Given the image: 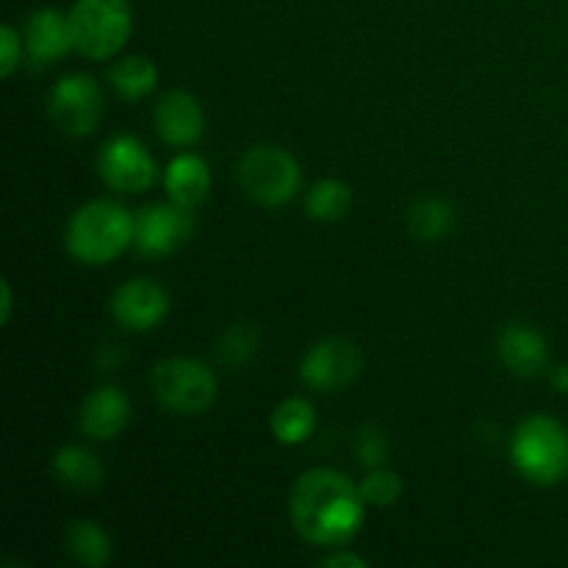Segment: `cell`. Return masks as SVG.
<instances>
[{
    "instance_id": "1",
    "label": "cell",
    "mask_w": 568,
    "mask_h": 568,
    "mask_svg": "<svg viewBox=\"0 0 568 568\" xmlns=\"http://www.w3.org/2000/svg\"><path fill=\"white\" fill-rule=\"evenodd\" d=\"M294 530L314 547H344L364 527L366 499L361 486L336 469H308L288 494Z\"/></svg>"
},
{
    "instance_id": "2",
    "label": "cell",
    "mask_w": 568,
    "mask_h": 568,
    "mask_svg": "<svg viewBox=\"0 0 568 568\" xmlns=\"http://www.w3.org/2000/svg\"><path fill=\"white\" fill-rule=\"evenodd\" d=\"M136 216L114 200L83 203L67 225V250L78 264L103 266L120 258L133 244Z\"/></svg>"
},
{
    "instance_id": "3",
    "label": "cell",
    "mask_w": 568,
    "mask_h": 568,
    "mask_svg": "<svg viewBox=\"0 0 568 568\" xmlns=\"http://www.w3.org/2000/svg\"><path fill=\"white\" fill-rule=\"evenodd\" d=\"M510 460L536 486H558L568 477V430L555 416H527L510 438Z\"/></svg>"
},
{
    "instance_id": "4",
    "label": "cell",
    "mask_w": 568,
    "mask_h": 568,
    "mask_svg": "<svg viewBox=\"0 0 568 568\" xmlns=\"http://www.w3.org/2000/svg\"><path fill=\"white\" fill-rule=\"evenodd\" d=\"M72 42L87 59L103 61L120 53L133 31L128 0H75L70 9Z\"/></svg>"
},
{
    "instance_id": "5",
    "label": "cell",
    "mask_w": 568,
    "mask_h": 568,
    "mask_svg": "<svg viewBox=\"0 0 568 568\" xmlns=\"http://www.w3.org/2000/svg\"><path fill=\"white\" fill-rule=\"evenodd\" d=\"M236 178L247 197L261 205H270V209L286 205L288 200L297 197L300 186H303V170H300L297 159L277 144L250 148L239 159Z\"/></svg>"
},
{
    "instance_id": "6",
    "label": "cell",
    "mask_w": 568,
    "mask_h": 568,
    "mask_svg": "<svg viewBox=\"0 0 568 568\" xmlns=\"http://www.w3.org/2000/svg\"><path fill=\"white\" fill-rule=\"evenodd\" d=\"M153 394L166 410L178 416H200L214 405L216 375L197 358L175 355L153 366Z\"/></svg>"
},
{
    "instance_id": "7",
    "label": "cell",
    "mask_w": 568,
    "mask_h": 568,
    "mask_svg": "<svg viewBox=\"0 0 568 568\" xmlns=\"http://www.w3.org/2000/svg\"><path fill=\"white\" fill-rule=\"evenodd\" d=\"M48 116L67 136H89L103 116V92L98 81L83 72L59 78L48 94Z\"/></svg>"
},
{
    "instance_id": "8",
    "label": "cell",
    "mask_w": 568,
    "mask_h": 568,
    "mask_svg": "<svg viewBox=\"0 0 568 568\" xmlns=\"http://www.w3.org/2000/svg\"><path fill=\"white\" fill-rule=\"evenodd\" d=\"M364 369V355L358 344L344 336H327L316 342L300 361V377L308 388L322 394L344 392L353 386Z\"/></svg>"
},
{
    "instance_id": "9",
    "label": "cell",
    "mask_w": 568,
    "mask_h": 568,
    "mask_svg": "<svg viewBox=\"0 0 568 568\" xmlns=\"http://www.w3.org/2000/svg\"><path fill=\"white\" fill-rule=\"evenodd\" d=\"M98 170L105 186L114 189L122 194H142L159 178V166L150 150L139 142L136 136H122L109 139L98 155Z\"/></svg>"
},
{
    "instance_id": "10",
    "label": "cell",
    "mask_w": 568,
    "mask_h": 568,
    "mask_svg": "<svg viewBox=\"0 0 568 568\" xmlns=\"http://www.w3.org/2000/svg\"><path fill=\"white\" fill-rule=\"evenodd\" d=\"M194 214L186 205L175 203H153L136 214L133 227V247L142 255H170L192 236Z\"/></svg>"
},
{
    "instance_id": "11",
    "label": "cell",
    "mask_w": 568,
    "mask_h": 568,
    "mask_svg": "<svg viewBox=\"0 0 568 568\" xmlns=\"http://www.w3.org/2000/svg\"><path fill=\"white\" fill-rule=\"evenodd\" d=\"M111 314L128 331L148 333L170 314V294L150 277H133L111 294Z\"/></svg>"
},
{
    "instance_id": "12",
    "label": "cell",
    "mask_w": 568,
    "mask_h": 568,
    "mask_svg": "<svg viewBox=\"0 0 568 568\" xmlns=\"http://www.w3.org/2000/svg\"><path fill=\"white\" fill-rule=\"evenodd\" d=\"M155 131L172 148H189L205 133V111L192 92L172 89L155 103Z\"/></svg>"
},
{
    "instance_id": "13",
    "label": "cell",
    "mask_w": 568,
    "mask_h": 568,
    "mask_svg": "<svg viewBox=\"0 0 568 568\" xmlns=\"http://www.w3.org/2000/svg\"><path fill=\"white\" fill-rule=\"evenodd\" d=\"M78 422H81L83 436L92 442H111L131 422V403L116 386H100L83 399Z\"/></svg>"
},
{
    "instance_id": "14",
    "label": "cell",
    "mask_w": 568,
    "mask_h": 568,
    "mask_svg": "<svg viewBox=\"0 0 568 568\" xmlns=\"http://www.w3.org/2000/svg\"><path fill=\"white\" fill-rule=\"evenodd\" d=\"M26 48L31 53V59L37 64H53L61 55L70 53L75 48L72 42V26L70 14L53 9V6H44L37 9L26 22Z\"/></svg>"
},
{
    "instance_id": "15",
    "label": "cell",
    "mask_w": 568,
    "mask_h": 568,
    "mask_svg": "<svg viewBox=\"0 0 568 568\" xmlns=\"http://www.w3.org/2000/svg\"><path fill=\"white\" fill-rule=\"evenodd\" d=\"M499 361L508 366V372L519 377H536L547 369L549 364V349L547 338L530 325H521V322H510L499 333Z\"/></svg>"
},
{
    "instance_id": "16",
    "label": "cell",
    "mask_w": 568,
    "mask_h": 568,
    "mask_svg": "<svg viewBox=\"0 0 568 568\" xmlns=\"http://www.w3.org/2000/svg\"><path fill=\"white\" fill-rule=\"evenodd\" d=\"M164 189L170 194V200L186 205V209H197L211 192V170L203 155H175L164 172Z\"/></svg>"
},
{
    "instance_id": "17",
    "label": "cell",
    "mask_w": 568,
    "mask_h": 568,
    "mask_svg": "<svg viewBox=\"0 0 568 568\" xmlns=\"http://www.w3.org/2000/svg\"><path fill=\"white\" fill-rule=\"evenodd\" d=\"M53 475L61 486L75 491H94L105 480V469L98 455L78 444H67L53 455Z\"/></svg>"
},
{
    "instance_id": "18",
    "label": "cell",
    "mask_w": 568,
    "mask_h": 568,
    "mask_svg": "<svg viewBox=\"0 0 568 568\" xmlns=\"http://www.w3.org/2000/svg\"><path fill=\"white\" fill-rule=\"evenodd\" d=\"M272 436L283 444V447H297L311 438L316 427V410L308 399L288 397L275 405L270 416Z\"/></svg>"
},
{
    "instance_id": "19",
    "label": "cell",
    "mask_w": 568,
    "mask_h": 568,
    "mask_svg": "<svg viewBox=\"0 0 568 568\" xmlns=\"http://www.w3.org/2000/svg\"><path fill=\"white\" fill-rule=\"evenodd\" d=\"M109 81L120 98L142 100L148 94H153L155 87H159V67L142 53L122 55V59H116L111 64Z\"/></svg>"
},
{
    "instance_id": "20",
    "label": "cell",
    "mask_w": 568,
    "mask_h": 568,
    "mask_svg": "<svg viewBox=\"0 0 568 568\" xmlns=\"http://www.w3.org/2000/svg\"><path fill=\"white\" fill-rule=\"evenodd\" d=\"M455 209L444 197H419L408 209V231L419 242H442L453 233Z\"/></svg>"
},
{
    "instance_id": "21",
    "label": "cell",
    "mask_w": 568,
    "mask_h": 568,
    "mask_svg": "<svg viewBox=\"0 0 568 568\" xmlns=\"http://www.w3.org/2000/svg\"><path fill=\"white\" fill-rule=\"evenodd\" d=\"M67 552L81 566L100 568L111 560V538L98 521L78 519L67 527Z\"/></svg>"
},
{
    "instance_id": "22",
    "label": "cell",
    "mask_w": 568,
    "mask_h": 568,
    "mask_svg": "<svg viewBox=\"0 0 568 568\" xmlns=\"http://www.w3.org/2000/svg\"><path fill=\"white\" fill-rule=\"evenodd\" d=\"M353 209V189L338 178H325L314 183L305 197V211L316 222H342Z\"/></svg>"
},
{
    "instance_id": "23",
    "label": "cell",
    "mask_w": 568,
    "mask_h": 568,
    "mask_svg": "<svg viewBox=\"0 0 568 568\" xmlns=\"http://www.w3.org/2000/svg\"><path fill=\"white\" fill-rule=\"evenodd\" d=\"M258 344V331H255L253 325H247V322H236V325L227 327L220 336V342H216V361L231 366V369H236V366L250 364V361L255 358Z\"/></svg>"
},
{
    "instance_id": "24",
    "label": "cell",
    "mask_w": 568,
    "mask_h": 568,
    "mask_svg": "<svg viewBox=\"0 0 568 568\" xmlns=\"http://www.w3.org/2000/svg\"><path fill=\"white\" fill-rule=\"evenodd\" d=\"M358 486L366 505H375V508H392L403 497V480H399L397 471L386 469V466H377V469L366 471V477Z\"/></svg>"
},
{
    "instance_id": "25",
    "label": "cell",
    "mask_w": 568,
    "mask_h": 568,
    "mask_svg": "<svg viewBox=\"0 0 568 568\" xmlns=\"http://www.w3.org/2000/svg\"><path fill=\"white\" fill-rule=\"evenodd\" d=\"M355 449H358V458L366 469H377V466H386L388 460V438L381 427L366 425L361 427L358 442H355Z\"/></svg>"
},
{
    "instance_id": "26",
    "label": "cell",
    "mask_w": 568,
    "mask_h": 568,
    "mask_svg": "<svg viewBox=\"0 0 568 568\" xmlns=\"http://www.w3.org/2000/svg\"><path fill=\"white\" fill-rule=\"evenodd\" d=\"M22 42H26V39H22L11 26L0 28V72H3L6 78L14 75V70L20 67Z\"/></svg>"
},
{
    "instance_id": "27",
    "label": "cell",
    "mask_w": 568,
    "mask_h": 568,
    "mask_svg": "<svg viewBox=\"0 0 568 568\" xmlns=\"http://www.w3.org/2000/svg\"><path fill=\"white\" fill-rule=\"evenodd\" d=\"M320 566H325V568H366L369 566V560L361 558L358 552H349V549H338V552L327 555Z\"/></svg>"
},
{
    "instance_id": "28",
    "label": "cell",
    "mask_w": 568,
    "mask_h": 568,
    "mask_svg": "<svg viewBox=\"0 0 568 568\" xmlns=\"http://www.w3.org/2000/svg\"><path fill=\"white\" fill-rule=\"evenodd\" d=\"M11 311H14V292H11V283L3 281V286H0V322L3 325L11 322Z\"/></svg>"
},
{
    "instance_id": "29",
    "label": "cell",
    "mask_w": 568,
    "mask_h": 568,
    "mask_svg": "<svg viewBox=\"0 0 568 568\" xmlns=\"http://www.w3.org/2000/svg\"><path fill=\"white\" fill-rule=\"evenodd\" d=\"M552 386L560 394H568V364H560L552 369Z\"/></svg>"
}]
</instances>
